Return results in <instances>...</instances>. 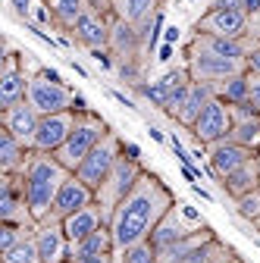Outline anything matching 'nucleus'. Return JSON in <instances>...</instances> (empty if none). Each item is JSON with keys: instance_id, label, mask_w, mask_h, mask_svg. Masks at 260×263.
<instances>
[{"instance_id": "nucleus-1", "label": "nucleus", "mask_w": 260, "mask_h": 263, "mask_svg": "<svg viewBox=\"0 0 260 263\" xmlns=\"http://www.w3.org/2000/svg\"><path fill=\"white\" fill-rule=\"evenodd\" d=\"M176 207V194L166 188V182H160L154 173H141L135 188L128 191L119 207L110 216V232L116 241V251H125L138 241H147L154 235V229L160 226L170 210Z\"/></svg>"}, {"instance_id": "nucleus-2", "label": "nucleus", "mask_w": 260, "mask_h": 263, "mask_svg": "<svg viewBox=\"0 0 260 263\" xmlns=\"http://www.w3.org/2000/svg\"><path fill=\"white\" fill-rule=\"evenodd\" d=\"M19 179H22V188H25V197H28L31 216L41 222V219L50 216V207L57 201L63 182L69 179V170L63 166L53 154L31 151L28 154V163H25V173Z\"/></svg>"}, {"instance_id": "nucleus-3", "label": "nucleus", "mask_w": 260, "mask_h": 263, "mask_svg": "<svg viewBox=\"0 0 260 263\" xmlns=\"http://www.w3.org/2000/svg\"><path fill=\"white\" fill-rule=\"evenodd\" d=\"M235 251L222 245L210 226H201L194 232L170 248L160 251V263H229Z\"/></svg>"}, {"instance_id": "nucleus-4", "label": "nucleus", "mask_w": 260, "mask_h": 263, "mask_svg": "<svg viewBox=\"0 0 260 263\" xmlns=\"http://www.w3.org/2000/svg\"><path fill=\"white\" fill-rule=\"evenodd\" d=\"M107 132H110V125L101 119V113H94V110H88V107H79V122H76V128H72V135L66 138V144H63L53 157H57L69 173H76L79 163L97 147V141H101Z\"/></svg>"}, {"instance_id": "nucleus-5", "label": "nucleus", "mask_w": 260, "mask_h": 263, "mask_svg": "<svg viewBox=\"0 0 260 263\" xmlns=\"http://www.w3.org/2000/svg\"><path fill=\"white\" fill-rule=\"evenodd\" d=\"M141 173H144V166H141V160L135 157V151H122L119 160H116V166H113L110 176H107V182L94 191V194H97V204H101V210H104V216H107V226H110V216H113V210L119 207V201H122V197L135 188V182L141 179Z\"/></svg>"}, {"instance_id": "nucleus-6", "label": "nucleus", "mask_w": 260, "mask_h": 263, "mask_svg": "<svg viewBox=\"0 0 260 263\" xmlns=\"http://www.w3.org/2000/svg\"><path fill=\"white\" fill-rule=\"evenodd\" d=\"M25 101L38 110V116H50L63 110H76V91L66 82H60V76H53L50 69H38L28 82Z\"/></svg>"}, {"instance_id": "nucleus-7", "label": "nucleus", "mask_w": 260, "mask_h": 263, "mask_svg": "<svg viewBox=\"0 0 260 263\" xmlns=\"http://www.w3.org/2000/svg\"><path fill=\"white\" fill-rule=\"evenodd\" d=\"M248 25H251V13L242 7V0H216L210 10L194 22V31L219 35V38H251Z\"/></svg>"}, {"instance_id": "nucleus-8", "label": "nucleus", "mask_w": 260, "mask_h": 263, "mask_svg": "<svg viewBox=\"0 0 260 263\" xmlns=\"http://www.w3.org/2000/svg\"><path fill=\"white\" fill-rule=\"evenodd\" d=\"M125 147H122V141H119V135L110 128L107 135L97 141V147L79 163V170H76V176L85 182V185H91L94 191L101 188L104 182H107V176H110V170L116 166V160H119V154H122Z\"/></svg>"}, {"instance_id": "nucleus-9", "label": "nucleus", "mask_w": 260, "mask_h": 263, "mask_svg": "<svg viewBox=\"0 0 260 263\" xmlns=\"http://www.w3.org/2000/svg\"><path fill=\"white\" fill-rule=\"evenodd\" d=\"M257 41L251 38H219V35H204L194 31L191 41L185 44V57H226V60H248Z\"/></svg>"}, {"instance_id": "nucleus-10", "label": "nucleus", "mask_w": 260, "mask_h": 263, "mask_svg": "<svg viewBox=\"0 0 260 263\" xmlns=\"http://www.w3.org/2000/svg\"><path fill=\"white\" fill-rule=\"evenodd\" d=\"M79 122V107L76 110H63V113H50L41 116L38 132H35V141H31V151H44V154H57L66 138L72 135V128Z\"/></svg>"}, {"instance_id": "nucleus-11", "label": "nucleus", "mask_w": 260, "mask_h": 263, "mask_svg": "<svg viewBox=\"0 0 260 263\" xmlns=\"http://www.w3.org/2000/svg\"><path fill=\"white\" fill-rule=\"evenodd\" d=\"M229 132H232V107L226 101H219V97H213V101L204 107V113L198 116V122L191 125V135L204 147L229 138Z\"/></svg>"}, {"instance_id": "nucleus-12", "label": "nucleus", "mask_w": 260, "mask_h": 263, "mask_svg": "<svg viewBox=\"0 0 260 263\" xmlns=\"http://www.w3.org/2000/svg\"><path fill=\"white\" fill-rule=\"evenodd\" d=\"M0 222H16L25 229L38 226V219L31 216V207H28V197H25L19 176H4V182H0Z\"/></svg>"}, {"instance_id": "nucleus-13", "label": "nucleus", "mask_w": 260, "mask_h": 263, "mask_svg": "<svg viewBox=\"0 0 260 263\" xmlns=\"http://www.w3.org/2000/svg\"><path fill=\"white\" fill-rule=\"evenodd\" d=\"M113 19L116 16H104V13H94V10H85L76 22H72V28H69V35L82 44V47H88V50H110V31H113Z\"/></svg>"}, {"instance_id": "nucleus-14", "label": "nucleus", "mask_w": 260, "mask_h": 263, "mask_svg": "<svg viewBox=\"0 0 260 263\" xmlns=\"http://www.w3.org/2000/svg\"><path fill=\"white\" fill-rule=\"evenodd\" d=\"M254 157H257V151L242 147L232 138H222V141H216V144L207 147V170H210V176L216 182H222L226 176H232L238 166H245V163L254 160Z\"/></svg>"}, {"instance_id": "nucleus-15", "label": "nucleus", "mask_w": 260, "mask_h": 263, "mask_svg": "<svg viewBox=\"0 0 260 263\" xmlns=\"http://www.w3.org/2000/svg\"><path fill=\"white\" fill-rule=\"evenodd\" d=\"M185 69L191 82H226L232 76L248 72V60H226V57H185Z\"/></svg>"}, {"instance_id": "nucleus-16", "label": "nucleus", "mask_w": 260, "mask_h": 263, "mask_svg": "<svg viewBox=\"0 0 260 263\" xmlns=\"http://www.w3.org/2000/svg\"><path fill=\"white\" fill-rule=\"evenodd\" d=\"M191 85V72L185 69V66H179V69H170V72H163L157 82H138V85H132L141 97H147V101L154 104V107H160V110H166L170 104H173V97L182 91V88H188Z\"/></svg>"}, {"instance_id": "nucleus-17", "label": "nucleus", "mask_w": 260, "mask_h": 263, "mask_svg": "<svg viewBox=\"0 0 260 263\" xmlns=\"http://www.w3.org/2000/svg\"><path fill=\"white\" fill-rule=\"evenodd\" d=\"M35 245L41 254V263H66L69 260V238L60 219L47 216L35 226Z\"/></svg>"}, {"instance_id": "nucleus-18", "label": "nucleus", "mask_w": 260, "mask_h": 263, "mask_svg": "<svg viewBox=\"0 0 260 263\" xmlns=\"http://www.w3.org/2000/svg\"><path fill=\"white\" fill-rule=\"evenodd\" d=\"M28 82H31V76L25 72L19 53L10 50L4 69H0V110H10V107L22 104L25 94H28Z\"/></svg>"}, {"instance_id": "nucleus-19", "label": "nucleus", "mask_w": 260, "mask_h": 263, "mask_svg": "<svg viewBox=\"0 0 260 263\" xmlns=\"http://www.w3.org/2000/svg\"><path fill=\"white\" fill-rule=\"evenodd\" d=\"M94 201H97L94 188L85 185L76 173H69V179L63 182V188H60V194H57V201H53V207H50V216L63 222L66 216L79 213L82 207H88V204H94Z\"/></svg>"}, {"instance_id": "nucleus-20", "label": "nucleus", "mask_w": 260, "mask_h": 263, "mask_svg": "<svg viewBox=\"0 0 260 263\" xmlns=\"http://www.w3.org/2000/svg\"><path fill=\"white\" fill-rule=\"evenodd\" d=\"M216 97V85L213 82H191L188 85V91H185V97H182V104L176 107V113H173V119L182 125V128H188L191 132V125L198 122V116L204 113V107Z\"/></svg>"}, {"instance_id": "nucleus-21", "label": "nucleus", "mask_w": 260, "mask_h": 263, "mask_svg": "<svg viewBox=\"0 0 260 263\" xmlns=\"http://www.w3.org/2000/svg\"><path fill=\"white\" fill-rule=\"evenodd\" d=\"M38 122H41V116H38V110L31 107L28 101L16 104V107H10V110H0V125H4L7 132H13V135H16L25 147H31V141H35Z\"/></svg>"}, {"instance_id": "nucleus-22", "label": "nucleus", "mask_w": 260, "mask_h": 263, "mask_svg": "<svg viewBox=\"0 0 260 263\" xmlns=\"http://www.w3.org/2000/svg\"><path fill=\"white\" fill-rule=\"evenodd\" d=\"M116 16L132 22L141 35L151 41V28L157 25V16L163 10V0H116Z\"/></svg>"}, {"instance_id": "nucleus-23", "label": "nucleus", "mask_w": 260, "mask_h": 263, "mask_svg": "<svg viewBox=\"0 0 260 263\" xmlns=\"http://www.w3.org/2000/svg\"><path fill=\"white\" fill-rule=\"evenodd\" d=\"M229 138L242 147L260 151V113L248 104V107H232V132Z\"/></svg>"}, {"instance_id": "nucleus-24", "label": "nucleus", "mask_w": 260, "mask_h": 263, "mask_svg": "<svg viewBox=\"0 0 260 263\" xmlns=\"http://www.w3.org/2000/svg\"><path fill=\"white\" fill-rule=\"evenodd\" d=\"M101 226H107V216H104V210H101V204H88V207H82L79 213H72V216H66L63 219V229H66V238H69V245H76V241H82V238H88L91 232H97Z\"/></svg>"}, {"instance_id": "nucleus-25", "label": "nucleus", "mask_w": 260, "mask_h": 263, "mask_svg": "<svg viewBox=\"0 0 260 263\" xmlns=\"http://www.w3.org/2000/svg\"><path fill=\"white\" fill-rule=\"evenodd\" d=\"M204 226V222H201ZM201 226H194V229H201ZM191 226H185V219H182V207L176 204L163 219H160V226L154 229V235H151V245L157 248V251H163V248H170V245H176V241H182V238H188L191 232H194Z\"/></svg>"}, {"instance_id": "nucleus-26", "label": "nucleus", "mask_w": 260, "mask_h": 263, "mask_svg": "<svg viewBox=\"0 0 260 263\" xmlns=\"http://www.w3.org/2000/svg\"><path fill=\"white\" fill-rule=\"evenodd\" d=\"M28 154H31V147H25L13 132H7L0 125V173L4 176H22Z\"/></svg>"}, {"instance_id": "nucleus-27", "label": "nucleus", "mask_w": 260, "mask_h": 263, "mask_svg": "<svg viewBox=\"0 0 260 263\" xmlns=\"http://www.w3.org/2000/svg\"><path fill=\"white\" fill-rule=\"evenodd\" d=\"M116 254V241H113V232L110 226H101L97 232H91L88 238L69 245V260H91V257H110Z\"/></svg>"}, {"instance_id": "nucleus-28", "label": "nucleus", "mask_w": 260, "mask_h": 263, "mask_svg": "<svg viewBox=\"0 0 260 263\" xmlns=\"http://www.w3.org/2000/svg\"><path fill=\"white\" fill-rule=\"evenodd\" d=\"M219 185H222V191L229 194L232 201H238V197L251 194L254 188H260V170H257V157H254V160H248L245 166H238L232 176H226Z\"/></svg>"}, {"instance_id": "nucleus-29", "label": "nucleus", "mask_w": 260, "mask_h": 263, "mask_svg": "<svg viewBox=\"0 0 260 263\" xmlns=\"http://www.w3.org/2000/svg\"><path fill=\"white\" fill-rule=\"evenodd\" d=\"M216 97L226 101L229 107H248L251 104V79H248V72L232 76L226 82H216Z\"/></svg>"}, {"instance_id": "nucleus-30", "label": "nucleus", "mask_w": 260, "mask_h": 263, "mask_svg": "<svg viewBox=\"0 0 260 263\" xmlns=\"http://www.w3.org/2000/svg\"><path fill=\"white\" fill-rule=\"evenodd\" d=\"M44 4H47V10L53 16V25L60 31H66V35H69L72 22L88 10V0H44Z\"/></svg>"}, {"instance_id": "nucleus-31", "label": "nucleus", "mask_w": 260, "mask_h": 263, "mask_svg": "<svg viewBox=\"0 0 260 263\" xmlns=\"http://www.w3.org/2000/svg\"><path fill=\"white\" fill-rule=\"evenodd\" d=\"M113 263H160V251L147 241H138L132 248H125V251H116Z\"/></svg>"}, {"instance_id": "nucleus-32", "label": "nucleus", "mask_w": 260, "mask_h": 263, "mask_svg": "<svg viewBox=\"0 0 260 263\" xmlns=\"http://www.w3.org/2000/svg\"><path fill=\"white\" fill-rule=\"evenodd\" d=\"M0 263H41V254H38V245H35V235L19 241L13 251L0 254Z\"/></svg>"}, {"instance_id": "nucleus-33", "label": "nucleus", "mask_w": 260, "mask_h": 263, "mask_svg": "<svg viewBox=\"0 0 260 263\" xmlns=\"http://www.w3.org/2000/svg\"><path fill=\"white\" fill-rule=\"evenodd\" d=\"M31 235H35V229H25V226H16V222H0V254L13 251L19 241H25Z\"/></svg>"}, {"instance_id": "nucleus-34", "label": "nucleus", "mask_w": 260, "mask_h": 263, "mask_svg": "<svg viewBox=\"0 0 260 263\" xmlns=\"http://www.w3.org/2000/svg\"><path fill=\"white\" fill-rule=\"evenodd\" d=\"M235 213H238L245 222H251V226L260 219V188H254L251 194L238 197V201H235Z\"/></svg>"}, {"instance_id": "nucleus-35", "label": "nucleus", "mask_w": 260, "mask_h": 263, "mask_svg": "<svg viewBox=\"0 0 260 263\" xmlns=\"http://www.w3.org/2000/svg\"><path fill=\"white\" fill-rule=\"evenodd\" d=\"M248 79H251V107L260 113V76L257 72H248Z\"/></svg>"}, {"instance_id": "nucleus-36", "label": "nucleus", "mask_w": 260, "mask_h": 263, "mask_svg": "<svg viewBox=\"0 0 260 263\" xmlns=\"http://www.w3.org/2000/svg\"><path fill=\"white\" fill-rule=\"evenodd\" d=\"M248 72H257V76H260V41H257L254 50L248 53Z\"/></svg>"}, {"instance_id": "nucleus-37", "label": "nucleus", "mask_w": 260, "mask_h": 263, "mask_svg": "<svg viewBox=\"0 0 260 263\" xmlns=\"http://www.w3.org/2000/svg\"><path fill=\"white\" fill-rule=\"evenodd\" d=\"M113 257L116 254H110V257H91V260H76V263H113Z\"/></svg>"}, {"instance_id": "nucleus-38", "label": "nucleus", "mask_w": 260, "mask_h": 263, "mask_svg": "<svg viewBox=\"0 0 260 263\" xmlns=\"http://www.w3.org/2000/svg\"><path fill=\"white\" fill-rule=\"evenodd\" d=\"M254 232H260V219H257V222H254Z\"/></svg>"}, {"instance_id": "nucleus-39", "label": "nucleus", "mask_w": 260, "mask_h": 263, "mask_svg": "<svg viewBox=\"0 0 260 263\" xmlns=\"http://www.w3.org/2000/svg\"><path fill=\"white\" fill-rule=\"evenodd\" d=\"M229 263H242V257H232V260H229Z\"/></svg>"}, {"instance_id": "nucleus-40", "label": "nucleus", "mask_w": 260, "mask_h": 263, "mask_svg": "<svg viewBox=\"0 0 260 263\" xmlns=\"http://www.w3.org/2000/svg\"><path fill=\"white\" fill-rule=\"evenodd\" d=\"M257 170H260V151H257Z\"/></svg>"}, {"instance_id": "nucleus-41", "label": "nucleus", "mask_w": 260, "mask_h": 263, "mask_svg": "<svg viewBox=\"0 0 260 263\" xmlns=\"http://www.w3.org/2000/svg\"><path fill=\"white\" fill-rule=\"evenodd\" d=\"M66 263H72V260H66Z\"/></svg>"}, {"instance_id": "nucleus-42", "label": "nucleus", "mask_w": 260, "mask_h": 263, "mask_svg": "<svg viewBox=\"0 0 260 263\" xmlns=\"http://www.w3.org/2000/svg\"><path fill=\"white\" fill-rule=\"evenodd\" d=\"M113 4H116V0H113Z\"/></svg>"}]
</instances>
